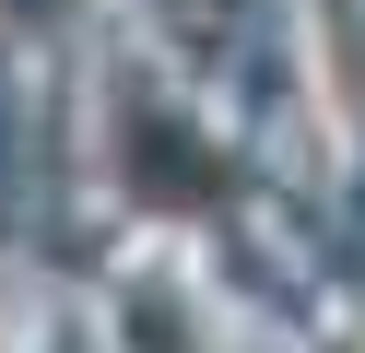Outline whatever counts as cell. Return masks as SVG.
Instances as JSON below:
<instances>
[{
  "mask_svg": "<svg viewBox=\"0 0 365 353\" xmlns=\"http://www.w3.org/2000/svg\"><path fill=\"white\" fill-rule=\"evenodd\" d=\"M106 177L130 212H212L236 188V153L200 106H177L165 83H118L106 94Z\"/></svg>",
  "mask_w": 365,
  "mask_h": 353,
  "instance_id": "cell-1",
  "label": "cell"
},
{
  "mask_svg": "<svg viewBox=\"0 0 365 353\" xmlns=\"http://www.w3.org/2000/svg\"><path fill=\"white\" fill-rule=\"evenodd\" d=\"M118 353H200V295L165 271H130L118 282Z\"/></svg>",
  "mask_w": 365,
  "mask_h": 353,
  "instance_id": "cell-2",
  "label": "cell"
},
{
  "mask_svg": "<svg viewBox=\"0 0 365 353\" xmlns=\"http://www.w3.org/2000/svg\"><path fill=\"white\" fill-rule=\"evenodd\" d=\"M318 36H330V83L365 118V0H318Z\"/></svg>",
  "mask_w": 365,
  "mask_h": 353,
  "instance_id": "cell-3",
  "label": "cell"
},
{
  "mask_svg": "<svg viewBox=\"0 0 365 353\" xmlns=\"http://www.w3.org/2000/svg\"><path fill=\"white\" fill-rule=\"evenodd\" d=\"M12 24H71V0H0Z\"/></svg>",
  "mask_w": 365,
  "mask_h": 353,
  "instance_id": "cell-4",
  "label": "cell"
}]
</instances>
